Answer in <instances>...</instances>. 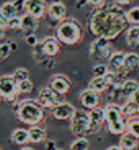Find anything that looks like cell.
<instances>
[{
  "label": "cell",
  "mask_w": 139,
  "mask_h": 150,
  "mask_svg": "<svg viewBox=\"0 0 139 150\" xmlns=\"http://www.w3.org/2000/svg\"><path fill=\"white\" fill-rule=\"evenodd\" d=\"M57 150H63V149H59V148H58V149H57Z\"/></svg>",
  "instance_id": "44"
},
{
  "label": "cell",
  "mask_w": 139,
  "mask_h": 150,
  "mask_svg": "<svg viewBox=\"0 0 139 150\" xmlns=\"http://www.w3.org/2000/svg\"><path fill=\"white\" fill-rule=\"evenodd\" d=\"M55 37L65 46H77L84 38V28L77 18L67 17L57 25Z\"/></svg>",
  "instance_id": "2"
},
{
  "label": "cell",
  "mask_w": 139,
  "mask_h": 150,
  "mask_svg": "<svg viewBox=\"0 0 139 150\" xmlns=\"http://www.w3.org/2000/svg\"><path fill=\"white\" fill-rule=\"evenodd\" d=\"M12 52V47H11V42H5L0 45V62L5 60L6 58L10 55Z\"/></svg>",
  "instance_id": "32"
},
{
  "label": "cell",
  "mask_w": 139,
  "mask_h": 150,
  "mask_svg": "<svg viewBox=\"0 0 139 150\" xmlns=\"http://www.w3.org/2000/svg\"><path fill=\"white\" fill-rule=\"evenodd\" d=\"M121 110H122V113L124 116V118H134L135 115H138L139 112L135 107V105L130 101V100H128V101H126L122 106H121Z\"/></svg>",
  "instance_id": "26"
},
{
  "label": "cell",
  "mask_w": 139,
  "mask_h": 150,
  "mask_svg": "<svg viewBox=\"0 0 139 150\" xmlns=\"http://www.w3.org/2000/svg\"><path fill=\"white\" fill-rule=\"evenodd\" d=\"M90 117L89 112L84 110H77L74 116L70 118V130L75 137H85L89 132Z\"/></svg>",
  "instance_id": "5"
},
{
  "label": "cell",
  "mask_w": 139,
  "mask_h": 150,
  "mask_svg": "<svg viewBox=\"0 0 139 150\" xmlns=\"http://www.w3.org/2000/svg\"><path fill=\"white\" fill-rule=\"evenodd\" d=\"M119 146L123 150H135L139 145V139L135 138L134 135H132L130 133L126 132L121 135L119 138Z\"/></svg>",
  "instance_id": "20"
},
{
  "label": "cell",
  "mask_w": 139,
  "mask_h": 150,
  "mask_svg": "<svg viewBox=\"0 0 139 150\" xmlns=\"http://www.w3.org/2000/svg\"><path fill=\"white\" fill-rule=\"evenodd\" d=\"M20 150H33L32 148H30V146H23L22 149H20Z\"/></svg>",
  "instance_id": "43"
},
{
  "label": "cell",
  "mask_w": 139,
  "mask_h": 150,
  "mask_svg": "<svg viewBox=\"0 0 139 150\" xmlns=\"http://www.w3.org/2000/svg\"><path fill=\"white\" fill-rule=\"evenodd\" d=\"M12 3H14L17 12L25 11V0H15V1H12Z\"/></svg>",
  "instance_id": "37"
},
{
  "label": "cell",
  "mask_w": 139,
  "mask_h": 150,
  "mask_svg": "<svg viewBox=\"0 0 139 150\" xmlns=\"http://www.w3.org/2000/svg\"><path fill=\"white\" fill-rule=\"evenodd\" d=\"M16 16H17V10L12 1L4 3L0 6V21H1V23H6L8 20Z\"/></svg>",
  "instance_id": "19"
},
{
  "label": "cell",
  "mask_w": 139,
  "mask_h": 150,
  "mask_svg": "<svg viewBox=\"0 0 139 150\" xmlns=\"http://www.w3.org/2000/svg\"><path fill=\"white\" fill-rule=\"evenodd\" d=\"M110 87V85L107 84V81L104 76H94L91 80H90V83H89V87L87 89H90L95 92H97L99 95L101 92H104L106 91L107 89Z\"/></svg>",
  "instance_id": "21"
},
{
  "label": "cell",
  "mask_w": 139,
  "mask_h": 150,
  "mask_svg": "<svg viewBox=\"0 0 139 150\" xmlns=\"http://www.w3.org/2000/svg\"><path fill=\"white\" fill-rule=\"evenodd\" d=\"M124 58H126L124 52L113 51L111 57L109 58V62H107V68H109V70L113 71V73H121V74H124V75H128L129 73L123 68Z\"/></svg>",
  "instance_id": "13"
},
{
  "label": "cell",
  "mask_w": 139,
  "mask_h": 150,
  "mask_svg": "<svg viewBox=\"0 0 139 150\" xmlns=\"http://www.w3.org/2000/svg\"><path fill=\"white\" fill-rule=\"evenodd\" d=\"M37 101L40 102V105L43 108L52 110V108L55 107V106H58L62 102H64V100H63L62 95H59L58 92H55L53 89H50L49 86H43L42 89L38 91Z\"/></svg>",
  "instance_id": "8"
},
{
  "label": "cell",
  "mask_w": 139,
  "mask_h": 150,
  "mask_svg": "<svg viewBox=\"0 0 139 150\" xmlns=\"http://www.w3.org/2000/svg\"><path fill=\"white\" fill-rule=\"evenodd\" d=\"M106 123L109 132L113 135H122L127 132V121L122 113L121 106L116 103H110L105 107Z\"/></svg>",
  "instance_id": "4"
},
{
  "label": "cell",
  "mask_w": 139,
  "mask_h": 150,
  "mask_svg": "<svg viewBox=\"0 0 139 150\" xmlns=\"http://www.w3.org/2000/svg\"><path fill=\"white\" fill-rule=\"evenodd\" d=\"M33 90V84L30 79L21 81V83H17V92L18 93H30Z\"/></svg>",
  "instance_id": "31"
},
{
  "label": "cell",
  "mask_w": 139,
  "mask_h": 150,
  "mask_svg": "<svg viewBox=\"0 0 139 150\" xmlns=\"http://www.w3.org/2000/svg\"><path fill=\"white\" fill-rule=\"evenodd\" d=\"M40 47L46 57L53 58L60 51V42L57 40L55 36H48L40 42Z\"/></svg>",
  "instance_id": "15"
},
{
  "label": "cell",
  "mask_w": 139,
  "mask_h": 150,
  "mask_svg": "<svg viewBox=\"0 0 139 150\" xmlns=\"http://www.w3.org/2000/svg\"><path fill=\"white\" fill-rule=\"evenodd\" d=\"M5 36V27H3L1 25H0V40H3Z\"/></svg>",
  "instance_id": "42"
},
{
  "label": "cell",
  "mask_w": 139,
  "mask_h": 150,
  "mask_svg": "<svg viewBox=\"0 0 139 150\" xmlns=\"http://www.w3.org/2000/svg\"><path fill=\"white\" fill-rule=\"evenodd\" d=\"M11 142L14 144L17 145H25L30 142V137H28V130L23 129V128H17L15 129L11 134Z\"/></svg>",
  "instance_id": "23"
},
{
  "label": "cell",
  "mask_w": 139,
  "mask_h": 150,
  "mask_svg": "<svg viewBox=\"0 0 139 150\" xmlns=\"http://www.w3.org/2000/svg\"><path fill=\"white\" fill-rule=\"evenodd\" d=\"M90 57L95 60H104L111 57V54L113 53V47L111 41L106 40V38H96L95 41H92V43L90 45V49H89Z\"/></svg>",
  "instance_id": "6"
},
{
  "label": "cell",
  "mask_w": 139,
  "mask_h": 150,
  "mask_svg": "<svg viewBox=\"0 0 139 150\" xmlns=\"http://www.w3.org/2000/svg\"><path fill=\"white\" fill-rule=\"evenodd\" d=\"M113 1H115V4L118 6H124V5L130 4L133 0H113Z\"/></svg>",
  "instance_id": "40"
},
{
  "label": "cell",
  "mask_w": 139,
  "mask_h": 150,
  "mask_svg": "<svg viewBox=\"0 0 139 150\" xmlns=\"http://www.w3.org/2000/svg\"><path fill=\"white\" fill-rule=\"evenodd\" d=\"M75 111H77V108H75L72 103L64 101L50 110V115H52L54 120H58V121H68L69 120L70 121V118L74 116Z\"/></svg>",
  "instance_id": "12"
},
{
  "label": "cell",
  "mask_w": 139,
  "mask_h": 150,
  "mask_svg": "<svg viewBox=\"0 0 139 150\" xmlns=\"http://www.w3.org/2000/svg\"><path fill=\"white\" fill-rule=\"evenodd\" d=\"M21 27V17H12L10 20L6 21V28H10V30H17Z\"/></svg>",
  "instance_id": "34"
},
{
  "label": "cell",
  "mask_w": 139,
  "mask_h": 150,
  "mask_svg": "<svg viewBox=\"0 0 139 150\" xmlns=\"http://www.w3.org/2000/svg\"><path fill=\"white\" fill-rule=\"evenodd\" d=\"M21 17V31L26 35H32L35 31L38 28V21L36 17L31 16L28 14H23L20 16Z\"/></svg>",
  "instance_id": "18"
},
{
  "label": "cell",
  "mask_w": 139,
  "mask_h": 150,
  "mask_svg": "<svg viewBox=\"0 0 139 150\" xmlns=\"http://www.w3.org/2000/svg\"><path fill=\"white\" fill-rule=\"evenodd\" d=\"M89 148H90V142L85 137H79L70 144L69 150H89Z\"/></svg>",
  "instance_id": "27"
},
{
  "label": "cell",
  "mask_w": 139,
  "mask_h": 150,
  "mask_svg": "<svg viewBox=\"0 0 139 150\" xmlns=\"http://www.w3.org/2000/svg\"><path fill=\"white\" fill-rule=\"evenodd\" d=\"M138 89H139V84L135 80H132V79L124 80L119 86L113 87V90L118 92L117 98H122V100H126V101H128Z\"/></svg>",
  "instance_id": "14"
},
{
  "label": "cell",
  "mask_w": 139,
  "mask_h": 150,
  "mask_svg": "<svg viewBox=\"0 0 139 150\" xmlns=\"http://www.w3.org/2000/svg\"><path fill=\"white\" fill-rule=\"evenodd\" d=\"M105 150H123L119 145H112V146H109L107 149H105Z\"/></svg>",
  "instance_id": "41"
},
{
  "label": "cell",
  "mask_w": 139,
  "mask_h": 150,
  "mask_svg": "<svg viewBox=\"0 0 139 150\" xmlns=\"http://www.w3.org/2000/svg\"><path fill=\"white\" fill-rule=\"evenodd\" d=\"M92 73H94V76H105V75L109 73V68H107V64L97 63L96 65H94Z\"/></svg>",
  "instance_id": "33"
},
{
  "label": "cell",
  "mask_w": 139,
  "mask_h": 150,
  "mask_svg": "<svg viewBox=\"0 0 139 150\" xmlns=\"http://www.w3.org/2000/svg\"><path fill=\"white\" fill-rule=\"evenodd\" d=\"M126 17L129 25L139 26V6H133L128 11H126Z\"/></svg>",
  "instance_id": "28"
},
{
  "label": "cell",
  "mask_w": 139,
  "mask_h": 150,
  "mask_svg": "<svg viewBox=\"0 0 139 150\" xmlns=\"http://www.w3.org/2000/svg\"><path fill=\"white\" fill-rule=\"evenodd\" d=\"M79 100H80V103L83 105V107L87 108L89 111L94 110L99 107V103H100V95L97 92H95L90 89H85L80 92L79 95Z\"/></svg>",
  "instance_id": "16"
},
{
  "label": "cell",
  "mask_w": 139,
  "mask_h": 150,
  "mask_svg": "<svg viewBox=\"0 0 139 150\" xmlns=\"http://www.w3.org/2000/svg\"><path fill=\"white\" fill-rule=\"evenodd\" d=\"M123 68L128 73H130L132 70H135L137 68H139V54H137V53H126Z\"/></svg>",
  "instance_id": "25"
},
{
  "label": "cell",
  "mask_w": 139,
  "mask_h": 150,
  "mask_svg": "<svg viewBox=\"0 0 139 150\" xmlns=\"http://www.w3.org/2000/svg\"><path fill=\"white\" fill-rule=\"evenodd\" d=\"M50 89H53L55 92H58L59 95H65V93L70 90L72 87V81L68 76L63 74H54L52 78L49 79V85Z\"/></svg>",
  "instance_id": "10"
},
{
  "label": "cell",
  "mask_w": 139,
  "mask_h": 150,
  "mask_svg": "<svg viewBox=\"0 0 139 150\" xmlns=\"http://www.w3.org/2000/svg\"><path fill=\"white\" fill-rule=\"evenodd\" d=\"M0 95L8 103L17 102V83L12 75H3L0 76Z\"/></svg>",
  "instance_id": "7"
},
{
  "label": "cell",
  "mask_w": 139,
  "mask_h": 150,
  "mask_svg": "<svg viewBox=\"0 0 139 150\" xmlns=\"http://www.w3.org/2000/svg\"><path fill=\"white\" fill-rule=\"evenodd\" d=\"M28 137H30V142L31 143L37 144V143H42L43 140H46L47 133L42 127L33 126V127H30V129H28Z\"/></svg>",
  "instance_id": "22"
},
{
  "label": "cell",
  "mask_w": 139,
  "mask_h": 150,
  "mask_svg": "<svg viewBox=\"0 0 139 150\" xmlns=\"http://www.w3.org/2000/svg\"><path fill=\"white\" fill-rule=\"evenodd\" d=\"M58 148H57V144L54 140H48L46 143V150H57Z\"/></svg>",
  "instance_id": "39"
},
{
  "label": "cell",
  "mask_w": 139,
  "mask_h": 150,
  "mask_svg": "<svg viewBox=\"0 0 139 150\" xmlns=\"http://www.w3.org/2000/svg\"><path fill=\"white\" fill-rule=\"evenodd\" d=\"M26 43L28 46H31V47H36V46H38L40 45V42H38V38H37V36L36 35H27L26 36Z\"/></svg>",
  "instance_id": "35"
},
{
  "label": "cell",
  "mask_w": 139,
  "mask_h": 150,
  "mask_svg": "<svg viewBox=\"0 0 139 150\" xmlns=\"http://www.w3.org/2000/svg\"><path fill=\"white\" fill-rule=\"evenodd\" d=\"M48 6L45 0H25V12L41 20L48 14Z\"/></svg>",
  "instance_id": "9"
},
{
  "label": "cell",
  "mask_w": 139,
  "mask_h": 150,
  "mask_svg": "<svg viewBox=\"0 0 139 150\" xmlns=\"http://www.w3.org/2000/svg\"><path fill=\"white\" fill-rule=\"evenodd\" d=\"M126 42L129 47H139V26H132L126 31Z\"/></svg>",
  "instance_id": "24"
},
{
  "label": "cell",
  "mask_w": 139,
  "mask_h": 150,
  "mask_svg": "<svg viewBox=\"0 0 139 150\" xmlns=\"http://www.w3.org/2000/svg\"><path fill=\"white\" fill-rule=\"evenodd\" d=\"M48 16L50 20L55 22H60L67 18V6L62 1H54L48 6Z\"/></svg>",
  "instance_id": "17"
},
{
  "label": "cell",
  "mask_w": 139,
  "mask_h": 150,
  "mask_svg": "<svg viewBox=\"0 0 139 150\" xmlns=\"http://www.w3.org/2000/svg\"><path fill=\"white\" fill-rule=\"evenodd\" d=\"M89 117H90V126H89V132H87V134H95L101 129L102 123L106 122L105 108L96 107V108L89 111Z\"/></svg>",
  "instance_id": "11"
},
{
  "label": "cell",
  "mask_w": 139,
  "mask_h": 150,
  "mask_svg": "<svg viewBox=\"0 0 139 150\" xmlns=\"http://www.w3.org/2000/svg\"><path fill=\"white\" fill-rule=\"evenodd\" d=\"M0 150H1V149H0Z\"/></svg>",
  "instance_id": "46"
},
{
  "label": "cell",
  "mask_w": 139,
  "mask_h": 150,
  "mask_svg": "<svg viewBox=\"0 0 139 150\" xmlns=\"http://www.w3.org/2000/svg\"><path fill=\"white\" fill-rule=\"evenodd\" d=\"M107 0H86V4H89L91 6H94L95 9L96 8H100V6H102L106 4Z\"/></svg>",
  "instance_id": "36"
},
{
  "label": "cell",
  "mask_w": 139,
  "mask_h": 150,
  "mask_svg": "<svg viewBox=\"0 0 139 150\" xmlns=\"http://www.w3.org/2000/svg\"><path fill=\"white\" fill-rule=\"evenodd\" d=\"M11 75H12V78L15 79L16 83H21V81L30 79V73L27 69H25V68H17Z\"/></svg>",
  "instance_id": "30"
},
{
  "label": "cell",
  "mask_w": 139,
  "mask_h": 150,
  "mask_svg": "<svg viewBox=\"0 0 139 150\" xmlns=\"http://www.w3.org/2000/svg\"><path fill=\"white\" fill-rule=\"evenodd\" d=\"M127 132L139 139V118H130L127 121Z\"/></svg>",
  "instance_id": "29"
},
{
  "label": "cell",
  "mask_w": 139,
  "mask_h": 150,
  "mask_svg": "<svg viewBox=\"0 0 139 150\" xmlns=\"http://www.w3.org/2000/svg\"><path fill=\"white\" fill-rule=\"evenodd\" d=\"M129 100L135 105V107H137V110H138V112H139V89L133 93V96H132Z\"/></svg>",
  "instance_id": "38"
},
{
  "label": "cell",
  "mask_w": 139,
  "mask_h": 150,
  "mask_svg": "<svg viewBox=\"0 0 139 150\" xmlns=\"http://www.w3.org/2000/svg\"><path fill=\"white\" fill-rule=\"evenodd\" d=\"M1 98H3V97H1V95H0V100H1Z\"/></svg>",
  "instance_id": "45"
},
{
  "label": "cell",
  "mask_w": 139,
  "mask_h": 150,
  "mask_svg": "<svg viewBox=\"0 0 139 150\" xmlns=\"http://www.w3.org/2000/svg\"><path fill=\"white\" fill-rule=\"evenodd\" d=\"M16 117L23 124L30 127L38 126L45 120V108L40 105L37 100L26 98L16 105Z\"/></svg>",
  "instance_id": "3"
},
{
  "label": "cell",
  "mask_w": 139,
  "mask_h": 150,
  "mask_svg": "<svg viewBox=\"0 0 139 150\" xmlns=\"http://www.w3.org/2000/svg\"><path fill=\"white\" fill-rule=\"evenodd\" d=\"M128 21L126 11L121 6L113 4H105L96 8L89 17L87 28L96 38H106L109 41L117 37L128 30Z\"/></svg>",
  "instance_id": "1"
}]
</instances>
